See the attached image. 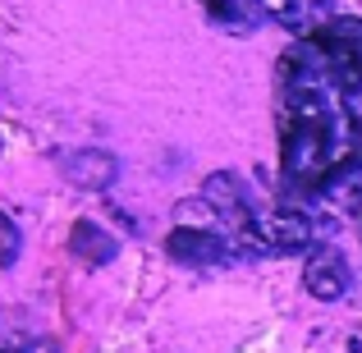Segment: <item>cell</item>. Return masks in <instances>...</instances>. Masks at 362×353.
Wrapping results in <instances>:
<instances>
[{"label":"cell","mask_w":362,"mask_h":353,"mask_svg":"<svg viewBox=\"0 0 362 353\" xmlns=\"http://www.w3.org/2000/svg\"><path fill=\"white\" fill-rule=\"evenodd\" d=\"M275 124L293 188L317 193L362 166V18H330L280 55Z\"/></svg>","instance_id":"cell-1"},{"label":"cell","mask_w":362,"mask_h":353,"mask_svg":"<svg viewBox=\"0 0 362 353\" xmlns=\"http://www.w3.org/2000/svg\"><path fill=\"white\" fill-rule=\"evenodd\" d=\"M317 248V225L303 207H257L252 212V238L247 257L262 253H312Z\"/></svg>","instance_id":"cell-2"},{"label":"cell","mask_w":362,"mask_h":353,"mask_svg":"<svg viewBox=\"0 0 362 353\" xmlns=\"http://www.w3.org/2000/svg\"><path fill=\"white\" fill-rule=\"evenodd\" d=\"M170 257L184 266H225L239 257V248L230 243L221 230H202V225H179L175 234L165 238Z\"/></svg>","instance_id":"cell-3"},{"label":"cell","mask_w":362,"mask_h":353,"mask_svg":"<svg viewBox=\"0 0 362 353\" xmlns=\"http://www.w3.org/2000/svg\"><path fill=\"white\" fill-rule=\"evenodd\" d=\"M303 289L321 303H335L349 294V262L335 243H317L303 262Z\"/></svg>","instance_id":"cell-4"},{"label":"cell","mask_w":362,"mask_h":353,"mask_svg":"<svg viewBox=\"0 0 362 353\" xmlns=\"http://www.w3.org/2000/svg\"><path fill=\"white\" fill-rule=\"evenodd\" d=\"M257 5H262L266 18H275L280 28H289L298 37L317 33L335 18V0H257Z\"/></svg>","instance_id":"cell-5"},{"label":"cell","mask_w":362,"mask_h":353,"mask_svg":"<svg viewBox=\"0 0 362 353\" xmlns=\"http://www.w3.org/2000/svg\"><path fill=\"white\" fill-rule=\"evenodd\" d=\"M64 170V179L78 188H110L119 175V161L110 156V151H64V156H55Z\"/></svg>","instance_id":"cell-6"},{"label":"cell","mask_w":362,"mask_h":353,"mask_svg":"<svg viewBox=\"0 0 362 353\" xmlns=\"http://www.w3.org/2000/svg\"><path fill=\"white\" fill-rule=\"evenodd\" d=\"M74 253H78L83 262H92V266H106L110 257L119 253V243L106 230H97L92 221H78V225H74Z\"/></svg>","instance_id":"cell-7"},{"label":"cell","mask_w":362,"mask_h":353,"mask_svg":"<svg viewBox=\"0 0 362 353\" xmlns=\"http://www.w3.org/2000/svg\"><path fill=\"white\" fill-rule=\"evenodd\" d=\"M18 248H23V234H18V225L0 212V266H14L18 262Z\"/></svg>","instance_id":"cell-8"},{"label":"cell","mask_w":362,"mask_h":353,"mask_svg":"<svg viewBox=\"0 0 362 353\" xmlns=\"http://www.w3.org/2000/svg\"><path fill=\"white\" fill-rule=\"evenodd\" d=\"M0 353H18V349H0Z\"/></svg>","instance_id":"cell-9"}]
</instances>
